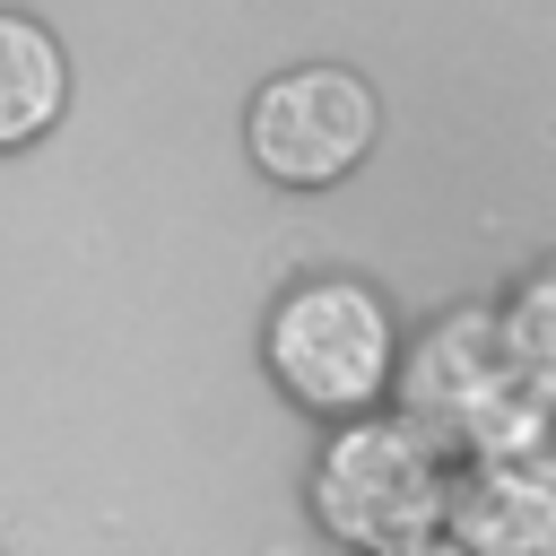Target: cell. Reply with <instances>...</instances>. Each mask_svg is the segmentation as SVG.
<instances>
[{"label":"cell","instance_id":"1","mask_svg":"<svg viewBox=\"0 0 556 556\" xmlns=\"http://www.w3.org/2000/svg\"><path fill=\"white\" fill-rule=\"evenodd\" d=\"M400 417L426 426L460 460H504V469H556V408L521 382L504 321L495 313H443L391 374Z\"/></svg>","mask_w":556,"mask_h":556},{"label":"cell","instance_id":"2","mask_svg":"<svg viewBox=\"0 0 556 556\" xmlns=\"http://www.w3.org/2000/svg\"><path fill=\"white\" fill-rule=\"evenodd\" d=\"M261 356H269V382L304 417H365V408H382V391L400 374V330L365 278H295L269 304Z\"/></svg>","mask_w":556,"mask_h":556},{"label":"cell","instance_id":"3","mask_svg":"<svg viewBox=\"0 0 556 556\" xmlns=\"http://www.w3.org/2000/svg\"><path fill=\"white\" fill-rule=\"evenodd\" d=\"M452 513V452L408 417H339V434L313 460V521L339 547H400L443 530Z\"/></svg>","mask_w":556,"mask_h":556},{"label":"cell","instance_id":"4","mask_svg":"<svg viewBox=\"0 0 556 556\" xmlns=\"http://www.w3.org/2000/svg\"><path fill=\"white\" fill-rule=\"evenodd\" d=\"M374 130H382V104H374V87H365L356 70H339V61L278 70V78H261L252 104H243V148H252V165H261L278 191H330L339 174L365 165Z\"/></svg>","mask_w":556,"mask_h":556},{"label":"cell","instance_id":"5","mask_svg":"<svg viewBox=\"0 0 556 556\" xmlns=\"http://www.w3.org/2000/svg\"><path fill=\"white\" fill-rule=\"evenodd\" d=\"M443 530H452L469 556H556V469L460 460Z\"/></svg>","mask_w":556,"mask_h":556},{"label":"cell","instance_id":"6","mask_svg":"<svg viewBox=\"0 0 556 556\" xmlns=\"http://www.w3.org/2000/svg\"><path fill=\"white\" fill-rule=\"evenodd\" d=\"M70 104V61L52 43V26L0 9V148H26L61 122Z\"/></svg>","mask_w":556,"mask_h":556},{"label":"cell","instance_id":"7","mask_svg":"<svg viewBox=\"0 0 556 556\" xmlns=\"http://www.w3.org/2000/svg\"><path fill=\"white\" fill-rule=\"evenodd\" d=\"M495 321H504V348H513L521 382L556 408V261H539V269L513 287V304H504Z\"/></svg>","mask_w":556,"mask_h":556},{"label":"cell","instance_id":"8","mask_svg":"<svg viewBox=\"0 0 556 556\" xmlns=\"http://www.w3.org/2000/svg\"><path fill=\"white\" fill-rule=\"evenodd\" d=\"M374 556H469L452 530H426V539H400V547H374Z\"/></svg>","mask_w":556,"mask_h":556}]
</instances>
